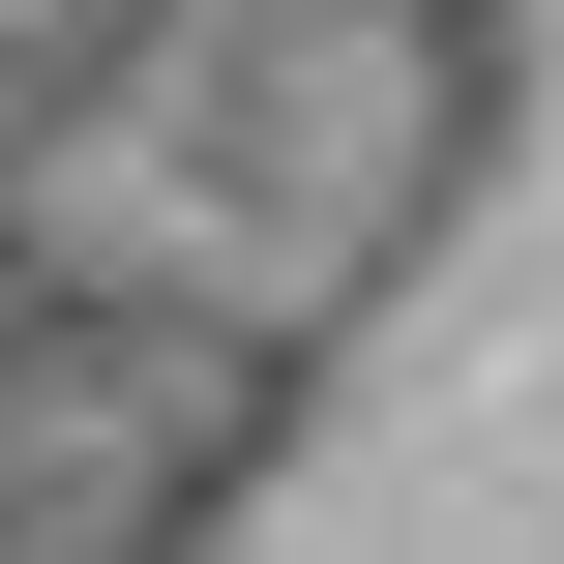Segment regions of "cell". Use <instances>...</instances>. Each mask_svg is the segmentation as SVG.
<instances>
[{
  "mask_svg": "<svg viewBox=\"0 0 564 564\" xmlns=\"http://www.w3.org/2000/svg\"><path fill=\"white\" fill-rule=\"evenodd\" d=\"M476 119L506 0H0V535L238 506Z\"/></svg>",
  "mask_w": 564,
  "mask_h": 564,
  "instance_id": "cell-1",
  "label": "cell"
}]
</instances>
